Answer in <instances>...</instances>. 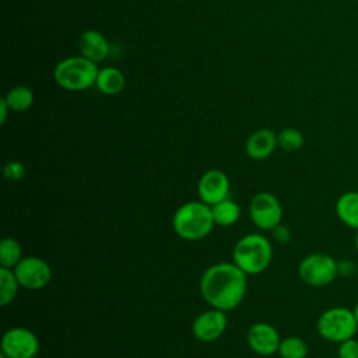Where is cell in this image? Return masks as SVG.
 <instances>
[{"instance_id": "1", "label": "cell", "mask_w": 358, "mask_h": 358, "mask_svg": "<svg viewBox=\"0 0 358 358\" xmlns=\"http://www.w3.org/2000/svg\"><path fill=\"white\" fill-rule=\"evenodd\" d=\"M246 275L235 263H215L200 278L201 296L215 309L232 310L243 301L248 288Z\"/></svg>"}, {"instance_id": "2", "label": "cell", "mask_w": 358, "mask_h": 358, "mask_svg": "<svg viewBox=\"0 0 358 358\" xmlns=\"http://www.w3.org/2000/svg\"><path fill=\"white\" fill-rule=\"evenodd\" d=\"M214 225L211 206L201 200L182 204L172 217L173 231L186 241H200L206 238L213 231Z\"/></svg>"}, {"instance_id": "3", "label": "cell", "mask_w": 358, "mask_h": 358, "mask_svg": "<svg viewBox=\"0 0 358 358\" xmlns=\"http://www.w3.org/2000/svg\"><path fill=\"white\" fill-rule=\"evenodd\" d=\"M273 257L270 241L260 234H248L242 236L234 248V263L245 274H260L264 271Z\"/></svg>"}, {"instance_id": "4", "label": "cell", "mask_w": 358, "mask_h": 358, "mask_svg": "<svg viewBox=\"0 0 358 358\" xmlns=\"http://www.w3.org/2000/svg\"><path fill=\"white\" fill-rule=\"evenodd\" d=\"M99 69L84 56H71L59 62L53 77L59 87L67 91H84L96 83Z\"/></svg>"}, {"instance_id": "5", "label": "cell", "mask_w": 358, "mask_h": 358, "mask_svg": "<svg viewBox=\"0 0 358 358\" xmlns=\"http://www.w3.org/2000/svg\"><path fill=\"white\" fill-rule=\"evenodd\" d=\"M317 334L330 341L340 344L358 331V323L354 310L347 306H333L326 309L316 322Z\"/></svg>"}, {"instance_id": "6", "label": "cell", "mask_w": 358, "mask_h": 358, "mask_svg": "<svg viewBox=\"0 0 358 358\" xmlns=\"http://www.w3.org/2000/svg\"><path fill=\"white\" fill-rule=\"evenodd\" d=\"M298 275L309 287H326L338 275L337 260L327 253H310L299 262Z\"/></svg>"}, {"instance_id": "7", "label": "cell", "mask_w": 358, "mask_h": 358, "mask_svg": "<svg viewBox=\"0 0 358 358\" xmlns=\"http://www.w3.org/2000/svg\"><path fill=\"white\" fill-rule=\"evenodd\" d=\"M249 214L257 228L273 231L277 225L281 224L282 207L274 194L268 192H260L252 197L249 204Z\"/></svg>"}, {"instance_id": "8", "label": "cell", "mask_w": 358, "mask_h": 358, "mask_svg": "<svg viewBox=\"0 0 358 358\" xmlns=\"http://www.w3.org/2000/svg\"><path fill=\"white\" fill-rule=\"evenodd\" d=\"M20 285L27 289H41L52 278V268L46 260L38 256H25L13 268Z\"/></svg>"}, {"instance_id": "9", "label": "cell", "mask_w": 358, "mask_h": 358, "mask_svg": "<svg viewBox=\"0 0 358 358\" xmlns=\"http://www.w3.org/2000/svg\"><path fill=\"white\" fill-rule=\"evenodd\" d=\"M38 351V337L29 329L11 327L1 337V352L7 358H34Z\"/></svg>"}, {"instance_id": "10", "label": "cell", "mask_w": 358, "mask_h": 358, "mask_svg": "<svg viewBox=\"0 0 358 358\" xmlns=\"http://www.w3.org/2000/svg\"><path fill=\"white\" fill-rule=\"evenodd\" d=\"M197 194L200 200L208 206H214L229 194V179L220 169L206 171L197 183Z\"/></svg>"}, {"instance_id": "11", "label": "cell", "mask_w": 358, "mask_h": 358, "mask_svg": "<svg viewBox=\"0 0 358 358\" xmlns=\"http://www.w3.org/2000/svg\"><path fill=\"white\" fill-rule=\"evenodd\" d=\"M246 341L253 352L262 357H268L278 351L281 338L274 326L266 322H257L249 327Z\"/></svg>"}, {"instance_id": "12", "label": "cell", "mask_w": 358, "mask_h": 358, "mask_svg": "<svg viewBox=\"0 0 358 358\" xmlns=\"http://www.w3.org/2000/svg\"><path fill=\"white\" fill-rule=\"evenodd\" d=\"M227 329V315L224 310L220 309H210L203 313H200L192 326L193 336L203 341V343H211L220 338Z\"/></svg>"}, {"instance_id": "13", "label": "cell", "mask_w": 358, "mask_h": 358, "mask_svg": "<svg viewBox=\"0 0 358 358\" xmlns=\"http://www.w3.org/2000/svg\"><path fill=\"white\" fill-rule=\"evenodd\" d=\"M277 147V134L270 129H259L246 140L245 150L249 158L262 161L268 158Z\"/></svg>"}, {"instance_id": "14", "label": "cell", "mask_w": 358, "mask_h": 358, "mask_svg": "<svg viewBox=\"0 0 358 358\" xmlns=\"http://www.w3.org/2000/svg\"><path fill=\"white\" fill-rule=\"evenodd\" d=\"M78 49L81 56L94 63H99L106 59L109 53V43L99 31L87 29L78 38Z\"/></svg>"}, {"instance_id": "15", "label": "cell", "mask_w": 358, "mask_h": 358, "mask_svg": "<svg viewBox=\"0 0 358 358\" xmlns=\"http://www.w3.org/2000/svg\"><path fill=\"white\" fill-rule=\"evenodd\" d=\"M337 218L348 228L358 229V190L341 193L334 204Z\"/></svg>"}, {"instance_id": "16", "label": "cell", "mask_w": 358, "mask_h": 358, "mask_svg": "<svg viewBox=\"0 0 358 358\" xmlns=\"http://www.w3.org/2000/svg\"><path fill=\"white\" fill-rule=\"evenodd\" d=\"M126 84L124 74L116 67H103L99 70L95 85L105 95H116L123 91Z\"/></svg>"}, {"instance_id": "17", "label": "cell", "mask_w": 358, "mask_h": 358, "mask_svg": "<svg viewBox=\"0 0 358 358\" xmlns=\"http://www.w3.org/2000/svg\"><path fill=\"white\" fill-rule=\"evenodd\" d=\"M211 213H213L214 222L221 227L234 225L241 217L239 206L229 199H225V200L211 206Z\"/></svg>"}, {"instance_id": "18", "label": "cell", "mask_w": 358, "mask_h": 358, "mask_svg": "<svg viewBox=\"0 0 358 358\" xmlns=\"http://www.w3.org/2000/svg\"><path fill=\"white\" fill-rule=\"evenodd\" d=\"M4 99H6L10 110L25 112L34 103V92L31 91V88H28L25 85H17L7 92Z\"/></svg>"}, {"instance_id": "19", "label": "cell", "mask_w": 358, "mask_h": 358, "mask_svg": "<svg viewBox=\"0 0 358 358\" xmlns=\"http://www.w3.org/2000/svg\"><path fill=\"white\" fill-rule=\"evenodd\" d=\"M20 287L21 285L13 268L0 267V305L1 306H6L15 299Z\"/></svg>"}, {"instance_id": "20", "label": "cell", "mask_w": 358, "mask_h": 358, "mask_svg": "<svg viewBox=\"0 0 358 358\" xmlns=\"http://www.w3.org/2000/svg\"><path fill=\"white\" fill-rule=\"evenodd\" d=\"M22 259V250L18 241L14 238H3L0 243V266L14 268Z\"/></svg>"}, {"instance_id": "21", "label": "cell", "mask_w": 358, "mask_h": 358, "mask_svg": "<svg viewBox=\"0 0 358 358\" xmlns=\"http://www.w3.org/2000/svg\"><path fill=\"white\" fill-rule=\"evenodd\" d=\"M308 351V344L303 338L298 336H289L281 338L277 354L281 358H306Z\"/></svg>"}, {"instance_id": "22", "label": "cell", "mask_w": 358, "mask_h": 358, "mask_svg": "<svg viewBox=\"0 0 358 358\" xmlns=\"http://www.w3.org/2000/svg\"><path fill=\"white\" fill-rule=\"evenodd\" d=\"M305 137L301 130L295 127H285L277 134V145L285 152H295L302 148Z\"/></svg>"}, {"instance_id": "23", "label": "cell", "mask_w": 358, "mask_h": 358, "mask_svg": "<svg viewBox=\"0 0 358 358\" xmlns=\"http://www.w3.org/2000/svg\"><path fill=\"white\" fill-rule=\"evenodd\" d=\"M25 175V166L20 161H8L3 168V176L8 180H20Z\"/></svg>"}, {"instance_id": "24", "label": "cell", "mask_w": 358, "mask_h": 358, "mask_svg": "<svg viewBox=\"0 0 358 358\" xmlns=\"http://www.w3.org/2000/svg\"><path fill=\"white\" fill-rule=\"evenodd\" d=\"M337 358H358V340L351 337L338 344Z\"/></svg>"}, {"instance_id": "25", "label": "cell", "mask_w": 358, "mask_h": 358, "mask_svg": "<svg viewBox=\"0 0 358 358\" xmlns=\"http://www.w3.org/2000/svg\"><path fill=\"white\" fill-rule=\"evenodd\" d=\"M273 238L278 242V243H287L291 239V232L285 225H277L273 229Z\"/></svg>"}, {"instance_id": "26", "label": "cell", "mask_w": 358, "mask_h": 358, "mask_svg": "<svg viewBox=\"0 0 358 358\" xmlns=\"http://www.w3.org/2000/svg\"><path fill=\"white\" fill-rule=\"evenodd\" d=\"M337 267H338V275H343V277H351L355 273V264L348 259L337 262Z\"/></svg>"}, {"instance_id": "27", "label": "cell", "mask_w": 358, "mask_h": 358, "mask_svg": "<svg viewBox=\"0 0 358 358\" xmlns=\"http://www.w3.org/2000/svg\"><path fill=\"white\" fill-rule=\"evenodd\" d=\"M8 110H10V108H8L7 102H6V99L1 98L0 99V123L1 124H4V122L7 119V115H8Z\"/></svg>"}, {"instance_id": "28", "label": "cell", "mask_w": 358, "mask_h": 358, "mask_svg": "<svg viewBox=\"0 0 358 358\" xmlns=\"http://www.w3.org/2000/svg\"><path fill=\"white\" fill-rule=\"evenodd\" d=\"M354 246H355V250L358 252V229L355 231V236H354Z\"/></svg>"}, {"instance_id": "29", "label": "cell", "mask_w": 358, "mask_h": 358, "mask_svg": "<svg viewBox=\"0 0 358 358\" xmlns=\"http://www.w3.org/2000/svg\"><path fill=\"white\" fill-rule=\"evenodd\" d=\"M352 310H354V315H355V319H357V323H358V302L355 303V306L352 308Z\"/></svg>"}, {"instance_id": "30", "label": "cell", "mask_w": 358, "mask_h": 358, "mask_svg": "<svg viewBox=\"0 0 358 358\" xmlns=\"http://www.w3.org/2000/svg\"><path fill=\"white\" fill-rule=\"evenodd\" d=\"M0 358H7V357H6L3 352H0Z\"/></svg>"}]
</instances>
